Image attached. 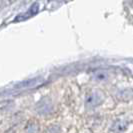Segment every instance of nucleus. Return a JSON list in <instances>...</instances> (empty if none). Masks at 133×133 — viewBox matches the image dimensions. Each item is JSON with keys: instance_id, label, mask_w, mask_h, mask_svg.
Masks as SVG:
<instances>
[{"instance_id": "1", "label": "nucleus", "mask_w": 133, "mask_h": 133, "mask_svg": "<svg viewBox=\"0 0 133 133\" xmlns=\"http://www.w3.org/2000/svg\"><path fill=\"white\" fill-rule=\"evenodd\" d=\"M102 99V96L100 93L94 92V93L90 94L86 99V105L87 107L91 108V107H95L96 105H98L100 103V101Z\"/></svg>"}, {"instance_id": "2", "label": "nucleus", "mask_w": 133, "mask_h": 133, "mask_svg": "<svg viewBox=\"0 0 133 133\" xmlns=\"http://www.w3.org/2000/svg\"><path fill=\"white\" fill-rule=\"evenodd\" d=\"M96 78L98 80H104L107 78V74L104 72V71H99V72H97L96 73Z\"/></svg>"}]
</instances>
